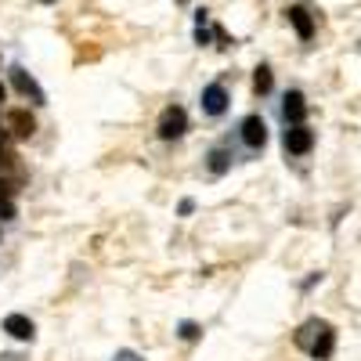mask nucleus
<instances>
[{
	"label": "nucleus",
	"mask_w": 361,
	"mask_h": 361,
	"mask_svg": "<svg viewBox=\"0 0 361 361\" xmlns=\"http://www.w3.org/2000/svg\"><path fill=\"white\" fill-rule=\"evenodd\" d=\"M188 130V116H185V109L180 105H170L163 116H159V137L163 141H173V137H180Z\"/></svg>",
	"instance_id": "1"
},
{
	"label": "nucleus",
	"mask_w": 361,
	"mask_h": 361,
	"mask_svg": "<svg viewBox=\"0 0 361 361\" xmlns=\"http://www.w3.org/2000/svg\"><path fill=\"white\" fill-rule=\"evenodd\" d=\"M11 83L18 87V94H25V98L33 102V105H44V102H47V94L40 90V83H37L33 76H29L22 66H15V69H11Z\"/></svg>",
	"instance_id": "2"
},
{
	"label": "nucleus",
	"mask_w": 361,
	"mask_h": 361,
	"mask_svg": "<svg viewBox=\"0 0 361 361\" xmlns=\"http://www.w3.org/2000/svg\"><path fill=\"white\" fill-rule=\"evenodd\" d=\"M8 130H11L15 141H25V137L37 134V119L29 116V109H11L8 112Z\"/></svg>",
	"instance_id": "3"
},
{
	"label": "nucleus",
	"mask_w": 361,
	"mask_h": 361,
	"mask_svg": "<svg viewBox=\"0 0 361 361\" xmlns=\"http://www.w3.org/2000/svg\"><path fill=\"white\" fill-rule=\"evenodd\" d=\"M11 130L4 127V130H0V166H4L8 173H15V177H22V163H18V152H15V148H11Z\"/></svg>",
	"instance_id": "4"
},
{
	"label": "nucleus",
	"mask_w": 361,
	"mask_h": 361,
	"mask_svg": "<svg viewBox=\"0 0 361 361\" xmlns=\"http://www.w3.org/2000/svg\"><path fill=\"white\" fill-rule=\"evenodd\" d=\"M311 145H314V134L300 123V127H293V130H286V148L293 156H304V152H311Z\"/></svg>",
	"instance_id": "5"
},
{
	"label": "nucleus",
	"mask_w": 361,
	"mask_h": 361,
	"mask_svg": "<svg viewBox=\"0 0 361 361\" xmlns=\"http://www.w3.org/2000/svg\"><path fill=\"white\" fill-rule=\"evenodd\" d=\"M243 141H246L250 148H264V141H267V127H264V119H260V116H246V119H243Z\"/></svg>",
	"instance_id": "6"
},
{
	"label": "nucleus",
	"mask_w": 361,
	"mask_h": 361,
	"mask_svg": "<svg viewBox=\"0 0 361 361\" xmlns=\"http://www.w3.org/2000/svg\"><path fill=\"white\" fill-rule=\"evenodd\" d=\"M202 109H206L209 116H221V112L228 109V94H224L221 83H209V87L202 90Z\"/></svg>",
	"instance_id": "7"
},
{
	"label": "nucleus",
	"mask_w": 361,
	"mask_h": 361,
	"mask_svg": "<svg viewBox=\"0 0 361 361\" xmlns=\"http://www.w3.org/2000/svg\"><path fill=\"white\" fill-rule=\"evenodd\" d=\"M304 116H307L304 94H300V90H289V94H286V119H289L293 127H300V123H304Z\"/></svg>",
	"instance_id": "8"
},
{
	"label": "nucleus",
	"mask_w": 361,
	"mask_h": 361,
	"mask_svg": "<svg viewBox=\"0 0 361 361\" xmlns=\"http://www.w3.org/2000/svg\"><path fill=\"white\" fill-rule=\"evenodd\" d=\"M286 18L293 22V29L300 33V40H311V37H314V22H311V15H307L304 8H289Z\"/></svg>",
	"instance_id": "9"
},
{
	"label": "nucleus",
	"mask_w": 361,
	"mask_h": 361,
	"mask_svg": "<svg viewBox=\"0 0 361 361\" xmlns=\"http://www.w3.org/2000/svg\"><path fill=\"white\" fill-rule=\"evenodd\" d=\"M4 333H11L15 340H33V322L25 314H8L4 318Z\"/></svg>",
	"instance_id": "10"
},
{
	"label": "nucleus",
	"mask_w": 361,
	"mask_h": 361,
	"mask_svg": "<svg viewBox=\"0 0 361 361\" xmlns=\"http://www.w3.org/2000/svg\"><path fill=\"white\" fill-rule=\"evenodd\" d=\"M333 347H336V333H333V325H325V322H322L311 354H314V357H329V354H333Z\"/></svg>",
	"instance_id": "11"
},
{
	"label": "nucleus",
	"mask_w": 361,
	"mask_h": 361,
	"mask_svg": "<svg viewBox=\"0 0 361 361\" xmlns=\"http://www.w3.org/2000/svg\"><path fill=\"white\" fill-rule=\"evenodd\" d=\"M11 180H4L0 177V221H11L15 217V202H11Z\"/></svg>",
	"instance_id": "12"
},
{
	"label": "nucleus",
	"mask_w": 361,
	"mask_h": 361,
	"mask_svg": "<svg viewBox=\"0 0 361 361\" xmlns=\"http://www.w3.org/2000/svg\"><path fill=\"white\" fill-rule=\"evenodd\" d=\"M318 329H322V322H307V325H304V329H300V333H296V347L311 350V347H314V333H318Z\"/></svg>",
	"instance_id": "13"
},
{
	"label": "nucleus",
	"mask_w": 361,
	"mask_h": 361,
	"mask_svg": "<svg viewBox=\"0 0 361 361\" xmlns=\"http://www.w3.org/2000/svg\"><path fill=\"white\" fill-rule=\"evenodd\" d=\"M253 87H257V94H267V90H271V69L267 66H260L253 73Z\"/></svg>",
	"instance_id": "14"
},
{
	"label": "nucleus",
	"mask_w": 361,
	"mask_h": 361,
	"mask_svg": "<svg viewBox=\"0 0 361 361\" xmlns=\"http://www.w3.org/2000/svg\"><path fill=\"white\" fill-rule=\"evenodd\" d=\"M209 170L224 173V170H228V152H214V156H209Z\"/></svg>",
	"instance_id": "15"
},
{
	"label": "nucleus",
	"mask_w": 361,
	"mask_h": 361,
	"mask_svg": "<svg viewBox=\"0 0 361 361\" xmlns=\"http://www.w3.org/2000/svg\"><path fill=\"white\" fill-rule=\"evenodd\" d=\"M180 336H185V340H195V336H199V329H195L192 322H185V325H180Z\"/></svg>",
	"instance_id": "16"
},
{
	"label": "nucleus",
	"mask_w": 361,
	"mask_h": 361,
	"mask_svg": "<svg viewBox=\"0 0 361 361\" xmlns=\"http://www.w3.org/2000/svg\"><path fill=\"white\" fill-rule=\"evenodd\" d=\"M0 102H4V87H0Z\"/></svg>",
	"instance_id": "17"
},
{
	"label": "nucleus",
	"mask_w": 361,
	"mask_h": 361,
	"mask_svg": "<svg viewBox=\"0 0 361 361\" xmlns=\"http://www.w3.org/2000/svg\"><path fill=\"white\" fill-rule=\"evenodd\" d=\"M44 4H54V0H44Z\"/></svg>",
	"instance_id": "18"
},
{
	"label": "nucleus",
	"mask_w": 361,
	"mask_h": 361,
	"mask_svg": "<svg viewBox=\"0 0 361 361\" xmlns=\"http://www.w3.org/2000/svg\"><path fill=\"white\" fill-rule=\"evenodd\" d=\"M180 4H185V0H180Z\"/></svg>",
	"instance_id": "19"
}]
</instances>
